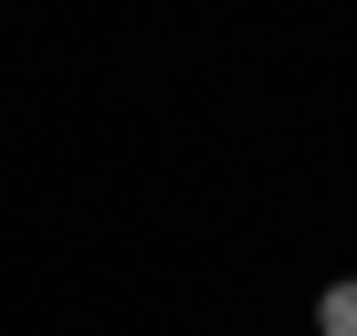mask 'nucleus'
Masks as SVG:
<instances>
[{
    "mask_svg": "<svg viewBox=\"0 0 357 336\" xmlns=\"http://www.w3.org/2000/svg\"><path fill=\"white\" fill-rule=\"evenodd\" d=\"M315 326H326V336H357V273H347V284H326V294H315Z\"/></svg>",
    "mask_w": 357,
    "mask_h": 336,
    "instance_id": "nucleus-1",
    "label": "nucleus"
}]
</instances>
